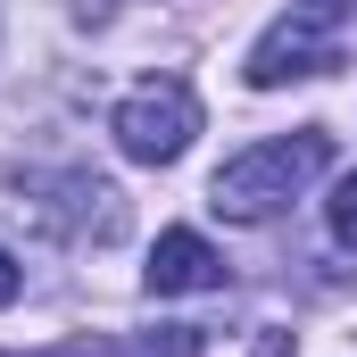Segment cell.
Wrapping results in <instances>:
<instances>
[{
    "mask_svg": "<svg viewBox=\"0 0 357 357\" xmlns=\"http://www.w3.org/2000/svg\"><path fill=\"white\" fill-rule=\"evenodd\" d=\"M324 167H333V133H324V125H299V133H282V142H258V150L225 158L216 183H208V208H216L225 225H266V216H282Z\"/></svg>",
    "mask_w": 357,
    "mask_h": 357,
    "instance_id": "cell-1",
    "label": "cell"
},
{
    "mask_svg": "<svg viewBox=\"0 0 357 357\" xmlns=\"http://www.w3.org/2000/svg\"><path fill=\"white\" fill-rule=\"evenodd\" d=\"M108 133H116V150L133 167H175L183 150H191V133H199V91L183 84V75H150V84H133L116 100Z\"/></svg>",
    "mask_w": 357,
    "mask_h": 357,
    "instance_id": "cell-2",
    "label": "cell"
},
{
    "mask_svg": "<svg viewBox=\"0 0 357 357\" xmlns=\"http://www.w3.org/2000/svg\"><path fill=\"white\" fill-rule=\"evenodd\" d=\"M324 67H341V42H333V25H316V17H274L266 33H258V50H250V84L258 91L307 84V75H324Z\"/></svg>",
    "mask_w": 357,
    "mask_h": 357,
    "instance_id": "cell-3",
    "label": "cell"
},
{
    "mask_svg": "<svg viewBox=\"0 0 357 357\" xmlns=\"http://www.w3.org/2000/svg\"><path fill=\"white\" fill-rule=\"evenodd\" d=\"M142 282H150V299H183V291H216V282H225V258H216V241H208V233L175 225V233H158V250H150Z\"/></svg>",
    "mask_w": 357,
    "mask_h": 357,
    "instance_id": "cell-4",
    "label": "cell"
},
{
    "mask_svg": "<svg viewBox=\"0 0 357 357\" xmlns=\"http://www.w3.org/2000/svg\"><path fill=\"white\" fill-rule=\"evenodd\" d=\"M324 216H333V241H341V250H357V175L333 183V208H324Z\"/></svg>",
    "mask_w": 357,
    "mask_h": 357,
    "instance_id": "cell-5",
    "label": "cell"
},
{
    "mask_svg": "<svg viewBox=\"0 0 357 357\" xmlns=\"http://www.w3.org/2000/svg\"><path fill=\"white\" fill-rule=\"evenodd\" d=\"M17 291H25V266H17V258L0 250V307H17Z\"/></svg>",
    "mask_w": 357,
    "mask_h": 357,
    "instance_id": "cell-6",
    "label": "cell"
},
{
    "mask_svg": "<svg viewBox=\"0 0 357 357\" xmlns=\"http://www.w3.org/2000/svg\"><path fill=\"white\" fill-rule=\"evenodd\" d=\"M357 0H299V17H316V25H333V17H349Z\"/></svg>",
    "mask_w": 357,
    "mask_h": 357,
    "instance_id": "cell-7",
    "label": "cell"
}]
</instances>
